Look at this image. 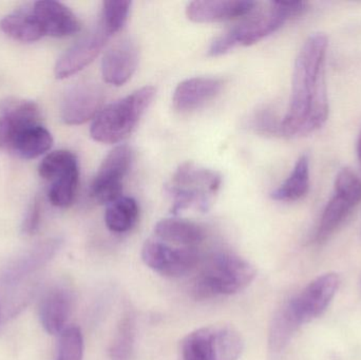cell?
<instances>
[{"mask_svg": "<svg viewBox=\"0 0 361 360\" xmlns=\"http://www.w3.org/2000/svg\"><path fill=\"white\" fill-rule=\"evenodd\" d=\"M135 317L131 313H127L123 317L121 325H118L116 337L112 342L110 353L114 360H128L131 357L135 345Z\"/></svg>", "mask_w": 361, "mask_h": 360, "instance_id": "4316f807", "label": "cell"}, {"mask_svg": "<svg viewBox=\"0 0 361 360\" xmlns=\"http://www.w3.org/2000/svg\"><path fill=\"white\" fill-rule=\"evenodd\" d=\"M133 160V150L127 145L116 146L108 154L91 184L90 196L95 202L108 205L122 197Z\"/></svg>", "mask_w": 361, "mask_h": 360, "instance_id": "ba28073f", "label": "cell"}, {"mask_svg": "<svg viewBox=\"0 0 361 360\" xmlns=\"http://www.w3.org/2000/svg\"><path fill=\"white\" fill-rule=\"evenodd\" d=\"M353 203L339 194H334L324 209L316 232L315 239L318 243L328 240L349 217L352 209L355 207Z\"/></svg>", "mask_w": 361, "mask_h": 360, "instance_id": "603a6c76", "label": "cell"}, {"mask_svg": "<svg viewBox=\"0 0 361 360\" xmlns=\"http://www.w3.org/2000/svg\"><path fill=\"white\" fill-rule=\"evenodd\" d=\"M328 37L312 34L299 51L293 74L292 97L282 120V135L298 137L318 130L329 116L326 61Z\"/></svg>", "mask_w": 361, "mask_h": 360, "instance_id": "6da1fadb", "label": "cell"}, {"mask_svg": "<svg viewBox=\"0 0 361 360\" xmlns=\"http://www.w3.org/2000/svg\"><path fill=\"white\" fill-rule=\"evenodd\" d=\"M140 207L130 197H121L107 205L105 223L108 230L116 234L129 232L139 219Z\"/></svg>", "mask_w": 361, "mask_h": 360, "instance_id": "7402d4cb", "label": "cell"}, {"mask_svg": "<svg viewBox=\"0 0 361 360\" xmlns=\"http://www.w3.org/2000/svg\"><path fill=\"white\" fill-rule=\"evenodd\" d=\"M57 247H59L57 241H50L40 245L37 249L18 260L14 266H11L6 275V280L15 283L23 277L27 276V274H31L32 272L39 268L44 262L51 259L56 252Z\"/></svg>", "mask_w": 361, "mask_h": 360, "instance_id": "484cf974", "label": "cell"}, {"mask_svg": "<svg viewBox=\"0 0 361 360\" xmlns=\"http://www.w3.org/2000/svg\"><path fill=\"white\" fill-rule=\"evenodd\" d=\"M341 279L328 273L314 279L298 295L286 302L297 323L302 327L322 316L338 291Z\"/></svg>", "mask_w": 361, "mask_h": 360, "instance_id": "9c48e42d", "label": "cell"}, {"mask_svg": "<svg viewBox=\"0 0 361 360\" xmlns=\"http://www.w3.org/2000/svg\"><path fill=\"white\" fill-rule=\"evenodd\" d=\"M257 6L258 2L246 0H203L188 4L186 15L193 23H222L250 15Z\"/></svg>", "mask_w": 361, "mask_h": 360, "instance_id": "9a60e30c", "label": "cell"}, {"mask_svg": "<svg viewBox=\"0 0 361 360\" xmlns=\"http://www.w3.org/2000/svg\"><path fill=\"white\" fill-rule=\"evenodd\" d=\"M244 349L241 334L231 325L195 330L182 342L183 360H238Z\"/></svg>", "mask_w": 361, "mask_h": 360, "instance_id": "8992f818", "label": "cell"}, {"mask_svg": "<svg viewBox=\"0 0 361 360\" xmlns=\"http://www.w3.org/2000/svg\"><path fill=\"white\" fill-rule=\"evenodd\" d=\"M44 36L66 37L80 30L78 17L65 4L52 0H42L31 6Z\"/></svg>", "mask_w": 361, "mask_h": 360, "instance_id": "5bb4252c", "label": "cell"}, {"mask_svg": "<svg viewBox=\"0 0 361 360\" xmlns=\"http://www.w3.org/2000/svg\"><path fill=\"white\" fill-rule=\"evenodd\" d=\"M105 92L97 82H82L72 87L61 107V116L67 125H82L88 122L103 109Z\"/></svg>", "mask_w": 361, "mask_h": 360, "instance_id": "8fae6325", "label": "cell"}, {"mask_svg": "<svg viewBox=\"0 0 361 360\" xmlns=\"http://www.w3.org/2000/svg\"><path fill=\"white\" fill-rule=\"evenodd\" d=\"M221 184L222 177L216 171L197 167L192 163H184L164 187L173 202L171 213L177 216L188 209L206 213L212 207Z\"/></svg>", "mask_w": 361, "mask_h": 360, "instance_id": "5b68a950", "label": "cell"}, {"mask_svg": "<svg viewBox=\"0 0 361 360\" xmlns=\"http://www.w3.org/2000/svg\"><path fill=\"white\" fill-rule=\"evenodd\" d=\"M73 309V295L66 287H51L39 304V319L50 335H61L66 329Z\"/></svg>", "mask_w": 361, "mask_h": 360, "instance_id": "2e32d148", "label": "cell"}, {"mask_svg": "<svg viewBox=\"0 0 361 360\" xmlns=\"http://www.w3.org/2000/svg\"><path fill=\"white\" fill-rule=\"evenodd\" d=\"M357 156H358V160H360V163L361 165V133L360 135V139H358V143H357Z\"/></svg>", "mask_w": 361, "mask_h": 360, "instance_id": "836d02e7", "label": "cell"}, {"mask_svg": "<svg viewBox=\"0 0 361 360\" xmlns=\"http://www.w3.org/2000/svg\"><path fill=\"white\" fill-rule=\"evenodd\" d=\"M300 328L288 304H284L277 311L269 327V360H277L281 356Z\"/></svg>", "mask_w": 361, "mask_h": 360, "instance_id": "d6986e66", "label": "cell"}, {"mask_svg": "<svg viewBox=\"0 0 361 360\" xmlns=\"http://www.w3.org/2000/svg\"><path fill=\"white\" fill-rule=\"evenodd\" d=\"M305 10V2L271 1L267 8L252 18L216 37L210 44L208 55L220 56L235 46H252L277 31L286 21L302 14Z\"/></svg>", "mask_w": 361, "mask_h": 360, "instance_id": "7a4b0ae2", "label": "cell"}, {"mask_svg": "<svg viewBox=\"0 0 361 360\" xmlns=\"http://www.w3.org/2000/svg\"><path fill=\"white\" fill-rule=\"evenodd\" d=\"M256 275V268L244 258L224 252L216 253L202 266L193 292L199 298L235 295L245 290Z\"/></svg>", "mask_w": 361, "mask_h": 360, "instance_id": "3957f363", "label": "cell"}, {"mask_svg": "<svg viewBox=\"0 0 361 360\" xmlns=\"http://www.w3.org/2000/svg\"><path fill=\"white\" fill-rule=\"evenodd\" d=\"M78 164V156L69 150H56L49 154L38 166L40 177L51 182L66 169Z\"/></svg>", "mask_w": 361, "mask_h": 360, "instance_id": "f1b7e54d", "label": "cell"}, {"mask_svg": "<svg viewBox=\"0 0 361 360\" xmlns=\"http://www.w3.org/2000/svg\"><path fill=\"white\" fill-rule=\"evenodd\" d=\"M142 259L158 274L178 278L188 274L197 266L200 256L195 247H177L154 237L144 243Z\"/></svg>", "mask_w": 361, "mask_h": 360, "instance_id": "52a82bcc", "label": "cell"}, {"mask_svg": "<svg viewBox=\"0 0 361 360\" xmlns=\"http://www.w3.org/2000/svg\"><path fill=\"white\" fill-rule=\"evenodd\" d=\"M154 97V87L146 86L106 106L93 120L91 137L99 143H120L135 130Z\"/></svg>", "mask_w": 361, "mask_h": 360, "instance_id": "277c9868", "label": "cell"}, {"mask_svg": "<svg viewBox=\"0 0 361 360\" xmlns=\"http://www.w3.org/2000/svg\"><path fill=\"white\" fill-rule=\"evenodd\" d=\"M40 221V204L37 200L34 201L33 204L27 211V217L23 222V230L25 234H34L37 230Z\"/></svg>", "mask_w": 361, "mask_h": 360, "instance_id": "d6a6232c", "label": "cell"}, {"mask_svg": "<svg viewBox=\"0 0 361 360\" xmlns=\"http://www.w3.org/2000/svg\"><path fill=\"white\" fill-rule=\"evenodd\" d=\"M80 182V167L78 165L67 169L50 182L49 200L51 204L61 209H66L73 204Z\"/></svg>", "mask_w": 361, "mask_h": 360, "instance_id": "d4e9b609", "label": "cell"}, {"mask_svg": "<svg viewBox=\"0 0 361 360\" xmlns=\"http://www.w3.org/2000/svg\"><path fill=\"white\" fill-rule=\"evenodd\" d=\"M223 88V80L214 77H192L183 80L173 92V104L180 112L199 109L214 99Z\"/></svg>", "mask_w": 361, "mask_h": 360, "instance_id": "e0dca14e", "label": "cell"}, {"mask_svg": "<svg viewBox=\"0 0 361 360\" xmlns=\"http://www.w3.org/2000/svg\"><path fill=\"white\" fill-rule=\"evenodd\" d=\"M156 238L182 247L197 249L205 239V230L202 226L189 220L167 218L161 220L154 228Z\"/></svg>", "mask_w": 361, "mask_h": 360, "instance_id": "ac0fdd59", "label": "cell"}, {"mask_svg": "<svg viewBox=\"0 0 361 360\" xmlns=\"http://www.w3.org/2000/svg\"><path fill=\"white\" fill-rule=\"evenodd\" d=\"M0 29L13 39L20 42H37L44 36L31 8L6 15L0 21Z\"/></svg>", "mask_w": 361, "mask_h": 360, "instance_id": "ffe728a7", "label": "cell"}, {"mask_svg": "<svg viewBox=\"0 0 361 360\" xmlns=\"http://www.w3.org/2000/svg\"><path fill=\"white\" fill-rule=\"evenodd\" d=\"M131 4V1L126 0H106L103 2L99 23L110 35L118 33L126 25Z\"/></svg>", "mask_w": 361, "mask_h": 360, "instance_id": "83f0119b", "label": "cell"}, {"mask_svg": "<svg viewBox=\"0 0 361 360\" xmlns=\"http://www.w3.org/2000/svg\"><path fill=\"white\" fill-rule=\"evenodd\" d=\"M139 63V49L130 39L122 40L106 52L102 75L107 84L123 86L135 73Z\"/></svg>", "mask_w": 361, "mask_h": 360, "instance_id": "4fadbf2b", "label": "cell"}, {"mask_svg": "<svg viewBox=\"0 0 361 360\" xmlns=\"http://www.w3.org/2000/svg\"><path fill=\"white\" fill-rule=\"evenodd\" d=\"M42 124L37 104L19 97H8L0 103V149L10 151L16 139L27 129Z\"/></svg>", "mask_w": 361, "mask_h": 360, "instance_id": "30bf717a", "label": "cell"}, {"mask_svg": "<svg viewBox=\"0 0 361 360\" xmlns=\"http://www.w3.org/2000/svg\"><path fill=\"white\" fill-rule=\"evenodd\" d=\"M111 37L107 30L97 23V27L68 49L55 66V75L59 80L70 77L90 65Z\"/></svg>", "mask_w": 361, "mask_h": 360, "instance_id": "7c38bea8", "label": "cell"}, {"mask_svg": "<svg viewBox=\"0 0 361 360\" xmlns=\"http://www.w3.org/2000/svg\"><path fill=\"white\" fill-rule=\"evenodd\" d=\"M250 127L262 135H282V120L271 107L260 108L257 110L250 120Z\"/></svg>", "mask_w": 361, "mask_h": 360, "instance_id": "4dcf8cb0", "label": "cell"}, {"mask_svg": "<svg viewBox=\"0 0 361 360\" xmlns=\"http://www.w3.org/2000/svg\"><path fill=\"white\" fill-rule=\"evenodd\" d=\"M52 145V135L44 125L39 124L23 133L15 142L11 152L25 160H32L50 150Z\"/></svg>", "mask_w": 361, "mask_h": 360, "instance_id": "cb8c5ba5", "label": "cell"}, {"mask_svg": "<svg viewBox=\"0 0 361 360\" xmlns=\"http://www.w3.org/2000/svg\"><path fill=\"white\" fill-rule=\"evenodd\" d=\"M84 338L80 328L68 327L61 334L56 360H82Z\"/></svg>", "mask_w": 361, "mask_h": 360, "instance_id": "f546056e", "label": "cell"}, {"mask_svg": "<svg viewBox=\"0 0 361 360\" xmlns=\"http://www.w3.org/2000/svg\"><path fill=\"white\" fill-rule=\"evenodd\" d=\"M310 190V160L307 156L297 161L288 179L271 194V198L279 202L300 200Z\"/></svg>", "mask_w": 361, "mask_h": 360, "instance_id": "44dd1931", "label": "cell"}, {"mask_svg": "<svg viewBox=\"0 0 361 360\" xmlns=\"http://www.w3.org/2000/svg\"><path fill=\"white\" fill-rule=\"evenodd\" d=\"M335 194L343 197V198L353 203L354 205L360 204L361 201V181L360 178L350 170L345 168L337 175L335 181Z\"/></svg>", "mask_w": 361, "mask_h": 360, "instance_id": "1f68e13d", "label": "cell"}]
</instances>
